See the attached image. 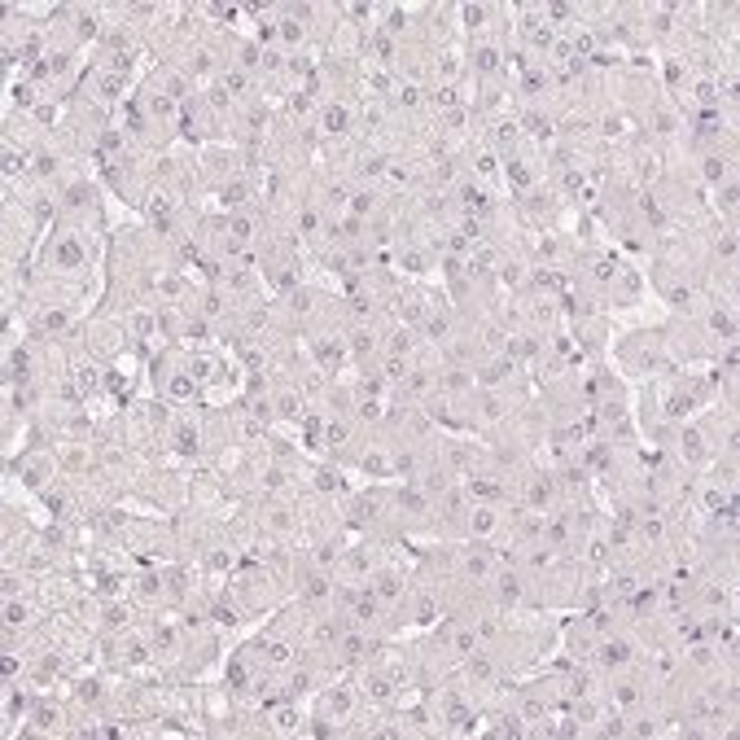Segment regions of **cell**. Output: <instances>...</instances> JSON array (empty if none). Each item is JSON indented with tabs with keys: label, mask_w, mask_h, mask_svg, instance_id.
Here are the masks:
<instances>
[{
	"label": "cell",
	"mask_w": 740,
	"mask_h": 740,
	"mask_svg": "<svg viewBox=\"0 0 740 740\" xmlns=\"http://www.w3.org/2000/svg\"><path fill=\"white\" fill-rule=\"evenodd\" d=\"M320 710L346 718V714H351V688H325V696H320Z\"/></svg>",
	"instance_id": "6da1fadb"
},
{
	"label": "cell",
	"mask_w": 740,
	"mask_h": 740,
	"mask_svg": "<svg viewBox=\"0 0 740 740\" xmlns=\"http://www.w3.org/2000/svg\"><path fill=\"white\" fill-rule=\"evenodd\" d=\"M600 662H605V666H627L631 662V644H627V639H609V644H600Z\"/></svg>",
	"instance_id": "7a4b0ae2"
},
{
	"label": "cell",
	"mask_w": 740,
	"mask_h": 740,
	"mask_svg": "<svg viewBox=\"0 0 740 740\" xmlns=\"http://www.w3.org/2000/svg\"><path fill=\"white\" fill-rule=\"evenodd\" d=\"M298 727H303V718H298L294 705H285V710L272 714V732H298Z\"/></svg>",
	"instance_id": "3957f363"
},
{
	"label": "cell",
	"mask_w": 740,
	"mask_h": 740,
	"mask_svg": "<svg viewBox=\"0 0 740 740\" xmlns=\"http://www.w3.org/2000/svg\"><path fill=\"white\" fill-rule=\"evenodd\" d=\"M346 123H351V110L346 106H329L325 110V132H346Z\"/></svg>",
	"instance_id": "277c9868"
},
{
	"label": "cell",
	"mask_w": 740,
	"mask_h": 740,
	"mask_svg": "<svg viewBox=\"0 0 740 740\" xmlns=\"http://www.w3.org/2000/svg\"><path fill=\"white\" fill-rule=\"evenodd\" d=\"M5 613H9V627H23L27 622V605H18V600H9Z\"/></svg>",
	"instance_id": "5b68a950"
},
{
	"label": "cell",
	"mask_w": 740,
	"mask_h": 740,
	"mask_svg": "<svg viewBox=\"0 0 740 740\" xmlns=\"http://www.w3.org/2000/svg\"><path fill=\"white\" fill-rule=\"evenodd\" d=\"M276 412H281V416H298V394H281V399H276Z\"/></svg>",
	"instance_id": "8992f818"
}]
</instances>
